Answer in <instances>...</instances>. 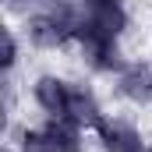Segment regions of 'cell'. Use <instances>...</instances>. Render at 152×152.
<instances>
[{
  "mask_svg": "<svg viewBox=\"0 0 152 152\" xmlns=\"http://www.w3.org/2000/svg\"><path fill=\"white\" fill-rule=\"evenodd\" d=\"M78 18L81 14H75L67 4H50L28 18V36L39 46H57V42H64L67 36L78 32Z\"/></svg>",
  "mask_w": 152,
  "mask_h": 152,
  "instance_id": "6da1fadb",
  "label": "cell"
},
{
  "mask_svg": "<svg viewBox=\"0 0 152 152\" xmlns=\"http://www.w3.org/2000/svg\"><path fill=\"white\" fill-rule=\"evenodd\" d=\"M99 138H103L106 152H145L142 149V134L124 120H103L99 124Z\"/></svg>",
  "mask_w": 152,
  "mask_h": 152,
  "instance_id": "7a4b0ae2",
  "label": "cell"
},
{
  "mask_svg": "<svg viewBox=\"0 0 152 152\" xmlns=\"http://www.w3.org/2000/svg\"><path fill=\"white\" fill-rule=\"evenodd\" d=\"M36 103L53 117L67 113V103H71V85L60 81V78H39L36 85Z\"/></svg>",
  "mask_w": 152,
  "mask_h": 152,
  "instance_id": "3957f363",
  "label": "cell"
},
{
  "mask_svg": "<svg viewBox=\"0 0 152 152\" xmlns=\"http://www.w3.org/2000/svg\"><path fill=\"white\" fill-rule=\"evenodd\" d=\"M64 120H71V124H78V127L103 124V120H99V103H96V96H92L85 85H71V103H67Z\"/></svg>",
  "mask_w": 152,
  "mask_h": 152,
  "instance_id": "277c9868",
  "label": "cell"
},
{
  "mask_svg": "<svg viewBox=\"0 0 152 152\" xmlns=\"http://www.w3.org/2000/svg\"><path fill=\"white\" fill-rule=\"evenodd\" d=\"M117 81H120V92H124L127 99H134V103H145L152 96V71L142 67V64H127Z\"/></svg>",
  "mask_w": 152,
  "mask_h": 152,
  "instance_id": "5b68a950",
  "label": "cell"
},
{
  "mask_svg": "<svg viewBox=\"0 0 152 152\" xmlns=\"http://www.w3.org/2000/svg\"><path fill=\"white\" fill-rule=\"evenodd\" d=\"M46 138L57 145V152H81V127L64 117H53L46 124Z\"/></svg>",
  "mask_w": 152,
  "mask_h": 152,
  "instance_id": "8992f818",
  "label": "cell"
},
{
  "mask_svg": "<svg viewBox=\"0 0 152 152\" xmlns=\"http://www.w3.org/2000/svg\"><path fill=\"white\" fill-rule=\"evenodd\" d=\"M21 152H57V145L46 138V131H28L25 138H21Z\"/></svg>",
  "mask_w": 152,
  "mask_h": 152,
  "instance_id": "52a82bcc",
  "label": "cell"
},
{
  "mask_svg": "<svg viewBox=\"0 0 152 152\" xmlns=\"http://www.w3.org/2000/svg\"><path fill=\"white\" fill-rule=\"evenodd\" d=\"M4 64H7V67L14 64V39L11 36H4Z\"/></svg>",
  "mask_w": 152,
  "mask_h": 152,
  "instance_id": "ba28073f",
  "label": "cell"
},
{
  "mask_svg": "<svg viewBox=\"0 0 152 152\" xmlns=\"http://www.w3.org/2000/svg\"><path fill=\"white\" fill-rule=\"evenodd\" d=\"M120 0H85V7H113Z\"/></svg>",
  "mask_w": 152,
  "mask_h": 152,
  "instance_id": "9c48e42d",
  "label": "cell"
},
{
  "mask_svg": "<svg viewBox=\"0 0 152 152\" xmlns=\"http://www.w3.org/2000/svg\"><path fill=\"white\" fill-rule=\"evenodd\" d=\"M149 152H152V149H149Z\"/></svg>",
  "mask_w": 152,
  "mask_h": 152,
  "instance_id": "30bf717a",
  "label": "cell"
}]
</instances>
